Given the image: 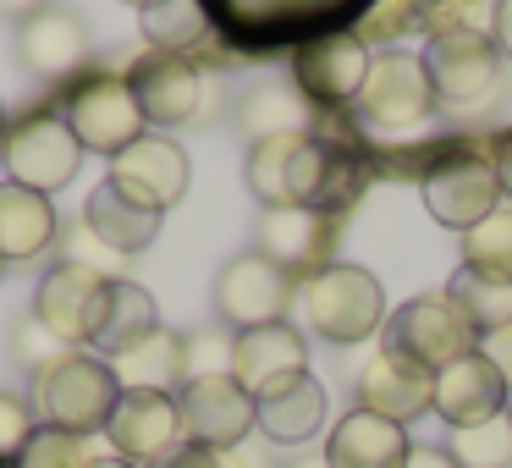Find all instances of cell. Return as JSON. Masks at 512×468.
<instances>
[{"label": "cell", "mask_w": 512, "mask_h": 468, "mask_svg": "<svg viewBox=\"0 0 512 468\" xmlns=\"http://www.w3.org/2000/svg\"><path fill=\"white\" fill-rule=\"evenodd\" d=\"M105 364L116 369L122 391H166V397H177V391L193 380L188 336L166 331V325H160V331H149V336H138L133 347H122V353L105 358Z\"/></svg>", "instance_id": "cb8c5ba5"}, {"label": "cell", "mask_w": 512, "mask_h": 468, "mask_svg": "<svg viewBox=\"0 0 512 468\" xmlns=\"http://www.w3.org/2000/svg\"><path fill=\"white\" fill-rule=\"evenodd\" d=\"M303 320L336 347L369 342L386 325V292L364 265H325L303 281Z\"/></svg>", "instance_id": "3957f363"}, {"label": "cell", "mask_w": 512, "mask_h": 468, "mask_svg": "<svg viewBox=\"0 0 512 468\" xmlns=\"http://www.w3.org/2000/svg\"><path fill=\"white\" fill-rule=\"evenodd\" d=\"M94 468H133V463H122V457H100Z\"/></svg>", "instance_id": "b9f144b4"}, {"label": "cell", "mask_w": 512, "mask_h": 468, "mask_svg": "<svg viewBox=\"0 0 512 468\" xmlns=\"http://www.w3.org/2000/svg\"><path fill=\"white\" fill-rule=\"evenodd\" d=\"M430 402H435V375L419 364H408V358H397V353H386V347L358 369V408L364 413L408 424V419H419V413H430Z\"/></svg>", "instance_id": "ffe728a7"}, {"label": "cell", "mask_w": 512, "mask_h": 468, "mask_svg": "<svg viewBox=\"0 0 512 468\" xmlns=\"http://www.w3.org/2000/svg\"><path fill=\"white\" fill-rule=\"evenodd\" d=\"M105 441H111V457H122V463L160 468L182 441H188V435H182L177 397H166V391H122L111 424H105Z\"/></svg>", "instance_id": "8fae6325"}, {"label": "cell", "mask_w": 512, "mask_h": 468, "mask_svg": "<svg viewBox=\"0 0 512 468\" xmlns=\"http://www.w3.org/2000/svg\"><path fill=\"white\" fill-rule=\"evenodd\" d=\"M226 375L248 391V397H270L276 386L309 375V342H303L298 325H259V331H237L232 336V358H226Z\"/></svg>", "instance_id": "5bb4252c"}, {"label": "cell", "mask_w": 512, "mask_h": 468, "mask_svg": "<svg viewBox=\"0 0 512 468\" xmlns=\"http://www.w3.org/2000/svg\"><path fill=\"white\" fill-rule=\"evenodd\" d=\"M89 23L67 6H34V12L17 23V61H23L28 78L39 83H61L89 61Z\"/></svg>", "instance_id": "9a60e30c"}, {"label": "cell", "mask_w": 512, "mask_h": 468, "mask_svg": "<svg viewBox=\"0 0 512 468\" xmlns=\"http://www.w3.org/2000/svg\"><path fill=\"white\" fill-rule=\"evenodd\" d=\"M424 204L441 226H452L457 237L474 232L485 215L501 210V177L485 160H452V166H435L424 177Z\"/></svg>", "instance_id": "ac0fdd59"}, {"label": "cell", "mask_w": 512, "mask_h": 468, "mask_svg": "<svg viewBox=\"0 0 512 468\" xmlns=\"http://www.w3.org/2000/svg\"><path fill=\"white\" fill-rule=\"evenodd\" d=\"M446 452L457 468H512V413L446 435Z\"/></svg>", "instance_id": "4dcf8cb0"}, {"label": "cell", "mask_w": 512, "mask_h": 468, "mask_svg": "<svg viewBox=\"0 0 512 468\" xmlns=\"http://www.w3.org/2000/svg\"><path fill=\"white\" fill-rule=\"evenodd\" d=\"M61 122L72 127V138H78L89 155H105V160H116L122 149H133L138 138L149 133L144 111H138V100H133V83H127V78H111V72H100V78H83L78 89L67 94V111H61Z\"/></svg>", "instance_id": "8992f818"}, {"label": "cell", "mask_w": 512, "mask_h": 468, "mask_svg": "<svg viewBox=\"0 0 512 468\" xmlns=\"http://www.w3.org/2000/svg\"><path fill=\"white\" fill-rule=\"evenodd\" d=\"M0 138H6V111H0Z\"/></svg>", "instance_id": "ee69618b"}, {"label": "cell", "mask_w": 512, "mask_h": 468, "mask_svg": "<svg viewBox=\"0 0 512 468\" xmlns=\"http://www.w3.org/2000/svg\"><path fill=\"white\" fill-rule=\"evenodd\" d=\"M507 413H512V408H507Z\"/></svg>", "instance_id": "bcb514c9"}, {"label": "cell", "mask_w": 512, "mask_h": 468, "mask_svg": "<svg viewBox=\"0 0 512 468\" xmlns=\"http://www.w3.org/2000/svg\"><path fill=\"white\" fill-rule=\"evenodd\" d=\"M94 463L100 457L89 452V435H67V430H50V424H39L34 441L17 457V468H94Z\"/></svg>", "instance_id": "d6a6232c"}, {"label": "cell", "mask_w": 512, "mask_h": 468, "mask_svg": "<svg viewBox=\"0 0 512 468\" xmlns=\"http://www.w3.org/2000/svg\"><path fill=\"white\" fill-rule=\"evenodd\" d=\"M116 402H122V380H116V369L100 353H61L28 386L34 419L67 435H105Z\"/></svg>", "instance_id": "7a4b0ae2"}, {"label": "cell", "mask_w": 512, "mask_h": 468, "mask_svg": "<svg viewBox=\"0 0 512 468\" xmlns=\"http://www.w3.org/2000/svg\"><path fill=\"white\" fill-rule=\"evenodd\" d=\"M292 303V276L281 265H270L259 248L226 259L215 276V314L232 331H259V325H281Z\"/></svg>", "instance_id": "30bf717a"}, {"label": "cell", "mask_w": 512, "mask_h": 468, "mask_svg": "<svg viewBox=\"0 0 512 468\" xmlns=\"http://www.w3.org/2000/svg\"><path fill=\"white\" fill-rule=\"evenodd\" d=\"M83 232L94 243H105L111 254H138V248H149L160 237V215L133 204V199H122L111 182H100L89 193V204H83Z\"/></svg>", "instance_id": "484cf974"}, {"label": "cell", "mask_w": 512, "mask_h": 468, "mask_svg": "<svg viewBox=\"0 0 512 468\" xmlns=\"http://www.w3.org/2000/svg\"><path fill=\"white\" fill-rule=\"evenodd\" d=\"M463 270L512 287V210H496L474 232H463Z\"/></svg>", "instance_id": "f1b7e54d"}, {"label": "cell", "mask_w": 512, "mask_h": 468, "mask_svg": "<svg viewBox=\"0 0 512 468\" xmlns=\"http://www.w3.org/2000/svg\"><path fill=\"white\" fill-rule=\"evenodd\" d=\"M0 276H6V259H0Z\"/></svg>", "instance_id": "f6af8a7d"}, {"label": "cell", "mask_w": 512, "mask_h": 468, "mask_svg": "<svg viewBox=\"0 0 512 468\" xmlns=\"http://www.w3.org/2000/svg\"><path fill=\"white\" fill-rule=\"evenodd\" d=\"M358 111L375 127H413L435 111V89L430 72H424V56H408V50H386V56L369 61V78L358 89Z\"/></svg>", "instance_id": "4fadbf2b"}, {"label": "cell", "mask_w": 512, "mask_h": 468, "mask_svg": "<svg viewBox=\"0 0 512 468\" xmlns=\"http://www.w3.org/2000/svg\"><path fill=\"white\" fill-rule=\"evenodd\" d=\"M160 468H226V452H210V446L182 441V446H177V452H171Z\"/></svg>", "instance_id": "74e56055"}, {"label": "cell", "mask_w": 512, "mask_h": 468, "mask_svg": "<svg viewBox=\"0 0 512 468\" xmlns=\"http://www.w3.org/2000/svg\"><path fill=\"white\" fill-rule=\"evenodd\" d=\"M446 298L463 309V320L474 325V336H490V331H501V325H512V287L485 281V276H468L463 265H457L452 281H446Z\"/></svg>", "instance_id": "f546056e"}, {"label": "cell", "mask_w": 512, "mask_h": 468, "mask_svg": "<svg viewBox=\"0 0 512 468\" xmlns=\"http://www.w3.org/2000/svg\"><path fill=\"white\" fill-rule=\"evenodd\" d=\"M496 177H501V193H512V149L501 155V166H496Z\"/></svg>", "instance_id": "60d3db41"}, {"label": "cell", "mask_w": 512, "mask_h": 468, "mask_svg": "<svg viewBox=\"0 0 512 468\" xmlns=\"http://www.w3.org/2000/svg\"><path fill=\"white\" fill-rule=\"evenodd\" d=\"M507 397H512V386L496 375V364L485 353H468L435 375L430 413H441L452 430H468V424H485L496 413H507Z\"/></svg>", "instance_id": "d6986e66"}, {"label": "cell", "mask_w": 512, "mask_h": 468, "mask_svg": "<svg viewBox=\"0 0 512 468\" xmlns=\"http://www.w3.org/2000/svg\"><path fill=\"white\" fill-rule=\"evenodd\" d=\"M413 452L408 430L380 413H342L331 424V441H325V468H402Z\"/></svg>", "instance_id": "44dd1931"}, {"label": "cell", "mask_w": 512, "mask_h": 468, "mask_svg": "<svg viewBox=\"0 0 512 468\" xmlns=\"http://www.w3.org/2000/svg\"><path fill=\"white\" fill-rule=\"evenodd\" d=\"M6 182H23L34 193H61L83 166V144L56 111H28L23 122L6 127Z\"/></svg>", "instance_id": "52a82bcc"}, {"label": "cell", "mask_w": 512, "mask_h": 468, "mask_svg": "<svg viewBox=\"0 0 512 468\" xmlns=\"http://www.w3.org/2000/svg\"><path fill=\"white\" fill-rule=\"evenodd\" d=\"M39 419L28 408V397H12V391H0V468H17L23 446L34 441Z\"/></svg>", "instance_id": "e575fe53"}, {"label": "cell", "mask_w": 512, "mask_h": 468, "mask_svg": "<svg viewBox=\"0 0 512 468\" xmlns=\"http://www.w3.org/2000/svg\"><path fill=\"white\" fill-rule=\"evenodd\" d=\"M490 45L501 56H512V0H496V28H490Z\"/></svg>", "instance_id": "f35d334b"}, {"label": "cell", "mask_w": 512, "mask_h": 468, "mask_svg": "<svg viewBox=\"0 0 512 468\" xmlns=\"http://www.w3.org/2000/svg\"><path fill=\"white\" fill-rule=\"evenodd\" d=\"M402 468H457V463H452V452H446V446H413Z\"/></svg>", "instance_id": "ab89813d"}, {"label": "cell", "mask_w": 512, "mask_h": 468, "mask_svg": "<svg viewBox=\"0 0 512 468\" xmlns=\"http://www.w3.org/2000/svg\"><path fill=\"white\" fill-rule=\"evenodd\" d=\"M320 424H325V386L314 375H298L287 386H276L270 397H259V435L276 446L314 441Z\"/></svg>", "instance_id": "d4e9b609"}, {"label": "cell", "mask_w": 512, "mask_h": 468, "mask_svg": "<svg viewBox=\"0 0 512 468\" xmlns=\"http://www.w3.org/2000/svg\"><path fill=\"white\" fill-rule=\"evenodd\" d=\"M474 347H479L474 325L463 320V309H457L446 292L408 298V303H402V309L386 320V353L408 358V364L430 369V375H441L446 364L468 358Z\"/></svg>", "instance_id": "5b68a950"}, {"label": "cell", "mask_w": 512, "mask_h": 468, "mask_svg": "<svg viewBox=\"0 0 512 468\" xmlns=\"http://www.w3.org/2000/svg\"><path fill=\"white\" fill-rule=\"evenodd\" d=\"M248 193L265 210H320L342 177V160L320 133H281L265 144H248Z\"/></svg>", "instance_id": "6da1fadb"}, {"label": "cell", "mask_w": 512, "mask_h": 468, "mask_svg": "<svg viewBox=\"0 0 512 468\" xmlns=\"http://www.w3.org/2000/svg\"><path fill=\"white\" fill-rule=\"evenodd\" d=\"M56 232H61V215L50 193H34L23 182H0V259L6 265L45 259Z\"/></svg>", "instance_id": "603a6c76"}, {"label": "cell", "mask_w": 512, "mask_h": 468, "mask_svg": "<svg viewBox=\"0 0 512 468\" xmlns=\"http://www.w3.org/2000/svg\"><path fill=\"white\" fill-rule=\"evenodd\" d=\"M12 353H17V364H28V369L39 375V369H45V364H56V358L67 353V347H61L56 336H50L45 325H39L34 314H28V320L12 331Z\"/></svg>", "instance_id": "d590c367"}, {"label": "cell", "mask_w": 512, "mask_h": 468, "mask_svg": "<svg viewBox=\"0 0 512 468\" xmlns=\"http://www.w3.org/2000/svg\"><path fill=\"white\" fill-rule=\"evenodd\" d=\"M188 177H193L188 149H182L177 138H166V133H144L133 149H122V155L111 160V177H105V182H111L122 199H133V204H144V210L166 215L171 204L188 193Z\"/></svg>", "instance_id": "7c38bea8"}, {"label": "cell", "mask_w": 512, "mask_h": 468, "mask_svg": "<svg viewBox=\"0 0 512 468\" xmlns=\"http://www.w3.org/2000/svg\"><path fill=\"white\" fill-rule=\"evenodd\" d=\"M336 226L325 210H265L259 215V254L281 265L287 276L298 270H325V248H331Z\"/></svg>", "instance_id": "7402d4cb"}, {"label": "cell", "mask_w": 512, "mask_h": 468, "mask_svg": "<svg viewBox=\"0 0 512 468\" xmlns=\"http://www.w3.org/2000/svg\"><path fill=\"white\" fill-rule=\"evenodd\" d=\"M424 72L441 111H485L501 83V50L479 34H441L424 50Z\"/></svg>", "instance_id": "ba28073f"}, {"label": "cell", "mask_w": 512, "mask_h": 468, "mask_svg": "<svg viewBox=\"0 0 512 468\" xmlns=\"http://www.w3.org/2000/svg\"><path fill=\"white\" fill-rule=\"evenodd\" d=\"M127 83H133V100H138V111H144L149 127H182V122H193L199 105H204L199 67H193L188 56H171V50H149V56L127 72Z\"/></svg>", "instance_id": "e0dca14e"}, {"label": "cell", "mask_w": 512, "mask_h": 468, "mask_svg": "<svg viewBox=\"0 0 512 468\" xmlns=\"http://www.w3.org/2000/svg\"><path fill=\"white\" fill-rule=\"evenodd\" d=\"M424 23H430V39H441V34L490 39V28H496V0H430L424 6Z\"/></svg>", "instance_id": "836d02e7"}, {"label": "cell", "mask_w": 512, "mask_h": 468, "mask_svg": "<svg viewBox=\"0 0 512 468\" xmlns=\"http://www.w3.org/2000/svg\"><path fill=\"white\" fill-rule=\"evenodd\" d=\"M369 61L375 56L364 50V39L320 34V39H309V45H298V56H292V83H298V94L309 105H347L364 89Z\"/></svg>", "instance_id": "2e32d148"}, {"label": "cell", "mask_w": 512, "mask_h": 468, "mask_svg": "<svg viewBox=\"0 0 512 468\" xmlns=\"http://www.w3.org/2000/svg\"><path fill=\"white\" fill-rule=\"evenodd\" d=\"M237 127H243L254 144L265 138H281V133H309V100L298 94V83H259V89L243 94L237 105Z\"/></svg>", "instance_id": "4316f807"}, {"label": "cell", "mask_w": 512, "mask_h": 468, "mask_svg": "<svg viewBox=\"0 0 512 468\" xmlns=\"http://www.w3.org/2000/svg\"><path fill=\"white\" fill-rule=\"evenodd\" d=\"M127 6H133V12H149V6H160V0H127Z\"/></svg>", "instance_id": "7bdbcfd3"}, {"label": "cell", "mask_w": 512, "mask_h": 468, "mask_svg": "<svg viewBox=\"0 0 512 468\" xmlns=\"http://www.w3.org/2000/svg\"><path fill=\"white\" fill-rule=\"evenodd\" d=\"M111 281L105 270L67 259V265L45 270V281L34 287V320L56 336L67 353H94L105 331V309H111Z\"/></svg>", "instance_id": "277c9868"}, {"label": "cell", "mask_w": 512, "mask_h": 468, "mask_svg": "<svg viewBox=\"0 0 512 468\" xmlns=\"http://www.w3.org/2000/svg\"><path fill=\"white\" fill-rule=\"evenodd\" d=\"M149 331H160V309H155V298H149V287L116 276L111 281V309H105V331H100V342H94V353L116 358L122 347H133L138 336H149Z\"/></svg>", "instance_id": "83f0119b"}, {"label": "cell", "mask_w": 512, "mask_h": 468, "mask_svg": "<svg viewBox=\"0 0 512 468\" xmlns=\"http://www.w3.org/2000/svg\"><path fill=\"white\" fill-rule=\"evenodd\" d=\"M138 28H144V39L155 50L182 56L188 45H199V39H204V6H199V0H160V6L138 12Z\"/></svg>", "instance_id": "1f68e13d"}, {"label": "cell", "mask_w": 512, "mask_h": 468, "mask_svg": "<svg viewBox=\"0 0 512 468\" xmlns=\"http://www.w3.org/2000/svg\"><path fill=\"white\" fill-rule=\"evenodd\" d=\"M177 413L182 435L193 446H210V452H232L259 430V402L232 375H193L177 391Z\"/></svg>", "instance_id": "9c48e42d"}, {"label": "cell", "mask_w": 512, "mask_h": 468, "mask_svg": "<svg viewBox=\"0 0 512 468\" xmlns=\"http://www.w3.org/2000/svg\"><path fill=\"white\" fill-rule=\"evenodd\" d=\"M474 353H485L490 364H496V375L512 386V325H501V331L479 336V347H474Z\"/></svg>", "instance_id": "8d00e7d4"}]
</instances>
